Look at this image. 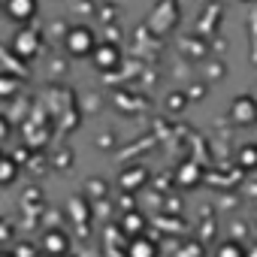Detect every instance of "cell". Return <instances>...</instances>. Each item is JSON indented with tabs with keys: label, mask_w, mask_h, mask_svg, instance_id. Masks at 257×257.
<instances>
[{
	"label": "cell",
	"mask_w": 257,
	"mask_h": 257,
	"mask_svg": "<svg viewBox=\"0 0 257 257\" xmlns=\"http://www.w3.org/2000/svg\"><path fill=\"white\" fill-rule=\"evenodd\" d=\"M0 257H13V254H10V251H0Z\"/></svg>",
	"instance_id": "20"
},
{
	"label": "cell",
	"mask_w": 257,
	"mask_h": 257,
	"mask_svg": "<svg viewBox=\"0 0 257 257\" xmlns=\"http://www.w3.org/2000/svg\"><path fill=\"white\" fill-rule=\"evenodd\" d=\"M158 19H164L161 34H167L170 28H176V25H179V4H176V0H161L158 10L152 13V19H149V22H158Z\"/></svg>",
	"instance_id": "7"
},
{
	"label": "cell",
	"mask_w": 257,
	"mask_h": 257,
	"mask_svg": "<svg viewBox=\"0 0 257 257\" xmlns=\"http://www.w3.org/2000/svg\"><path fill=\"white\" fill-rule=\"evenodd\" d=\"M40 46H43V37H40L37 31H31V28H22V31H16V37H13V52H16L22 61H34L37 52H40Z\"/></svg>",
	"instance_id": "2"
},
{
	"label": "cell",
	"mask_w": 257,
	"mask_h": 257,
	"mask_svg": "<svg viewBox=\"0 0 257 257\" xmlns=\"http://www.w3.org/2000/svg\"><path fill=\"white\" fill-rule=\"evenodd\" d=\"M230 118H233L236 124H254V121H257V100L248 97V94L236 97L233 106H230Z\"/></svg>",
	"instance_id": "4"
},
{
	"label": "cell",
	"mask_w": 257,
	"mask_h": 257,
	"mask_svg": "<svg viewBox=\"0 0 257 257\" xmlns=\"http://www.w3.org/2000/svg\"><path fill=\"white\" fill-rule=\"evenodd\" d=\"M146 227H149V221H146V215L143 212H137V209H131V212H124L121 215V230L127 233V236H146Z\"/></svg>",
	"instance_id": "8"
},
{
	"label": "cell",
	"mask_w": 257,
	"mask_h": 257,
	"mask_svg": "<svg viewBox=\"0 0 257 257\" xmlns=\"http://www.w3.org/2000/svg\"><path fill=\"white\" fill-rule=\"evenodd\" d=\"M19 91V82L13 76H0V97H13Z\"/></svg>",
	"instance_id": "16"
},
{
	"label": "cell",
	"mask_w": 257,
	"mask_h": 257,
	"mask_svg": "<svg viewBox=\"0 0 257 257\" xmlns=\"http://www.w3.org/2000/svg\"><path fill=\"white\" fill-rule=\"evenodd\" d=\"M185 94H173V97H167V109H173V112H179V109H185Z\"/></svg>",
	"instance_id": "17"
},
{
	"label": "cell",
	"mask_w": 257,
	"mask_h": 257,
	"mask_svg": "<svg viewBox=\"0 0 257 257\" xmlns=\"http://www.w3.org/2000/svg\"><path fill=\"white\" fill-rule=\"evenodd\" d=\"M37 0H4V13L13 19V22H19V25H25V22H31L34 16H37Z\"/></svg>",
	"instance_id": "5"
},
{
	"label": "cell",
	"mask_w": 257,
	"mask_h": 257,
	"mask_svg": "<svg viewBox=\"0 0 257 257\" xmlns=\"http://www.w3.org/2000/svg\"><path fill=\"white\" fill-rule=\"evenodd\" d=\"M64 46H67V52H70L73 58H88V55L97 49V40H94V31H91L88 25H76V28L67 31Z\"/></svg>",
	"instance_id": "1"
},
{
	"label": "cell",
	"mask_w": 257,
	"mask_h": 257,
	"mask_svg": "<svg viewBox=\"0 0 257 257\" xmlns=\"http://www.w3.org/2000/svg\"><path fill=\"white\" fill-rule=\"evenodd\" d=\"M215 257H248V251L236 242V239H227L215 248Z\"/></svg>",
	"instance_id": "11"
},
{
	"label": "cell",
	"mask_w": 257,
	"mask_h": 257,
	"mask_svg": "<svg viewBox=\"0 0 257 257\" xmlns=\"http://www.w3.org/2000/svg\"><path fill=\"white\" fill-rule=\"evenodd\" d=\"M19 176V164L13 158H0V185H13Z\"/></svg>",
	"instance_id": "12"
},
{
	"label": "cell",
	"mask_w": 257,
	"mask_h": 257,
	"mask_svg": "<svg viewBox=\"0 0 257 257\" xmlns=\"http://www.w3.org/2000/svg\"><path fill=\"white\" fill-rule=\"evenodd\" d=\"M127 257H158V242L146 239V236H137L127 245Z\"/></svg>",
	"instance_id": "10"
},
{
	"label": "cell",
	"mask_w": 257,
	"mask_h": 257,
	"mask_svg": "<svg viewBox=\"0 0 257 257\" xmlns=\"http://www.w3.org/2000/svg\"><path fill=\"white\" fill-rule=\"evenodd\" d=\"M143 185H149V170H146V167H134V170H124V173H121V191L134 194V191H140Z\"/></svg>",
	"instance_id": "9"
},
{
	"label": "cell",
	"mask_w": 257,
	"mask_h": 257,
	"mask_svg": "<svg viewBox=\"0 0 257 257\" xmlns=\"http://www.w3.org/2000/svg\"><path fill=\"white\" fill-rule=\"evenodd\" d=\"M67 251H70V239H67V233H64V230H58V227L46 230V236H43V254L64 257Z\"/></svg>",
	"instance_id": "6"
},
{
	"label": "cell",
	"mask_w": 257,
	"mask_h": 257,
	"mask_svg": "<svg viewBox=\"0 0 257 257\" xmlns=\"http://www.w3.org/2000/svg\"><path fill=\"white\" fill-rule=\"evenodd\" d=\"M13 257H37V248L31 245V242H22L19 248H16V254Z\"/></svg>",
	"instance_id": "18"
},
{
	"label": "cell",
	"mask_w": 257,
	"mask_h": 257,
	"mask_svg": "<svg viewBox=\"0 0 257 257\" xmlns=\"http://www.w3.org/2000/svg\"><path fill=\"white\" fill-rule=\"evenodd\" d=\"M85 194H88L91 200L103 203V200H106V194H109V188H106V182H103V179H91V182L85 185Z\"/></svg>",
	"instance_id": "14"
},
{
	"label": "cell",
	"mask_w": 257,
	"mask_h": 257,
	"mask_svg": "<svg viewBox=\"0 0 257 257\" xmlns=\"http://www.w3.org/2000/svg\"><path fill=\"white\" fill-rule=\"evenodd\" d=\"M200 176H203V170H200L197 164H191V161H188V164L182 167V173H179V185L191 188V185H197V182H200Z\"/></svg>",
	"instance_id": "13"
},
{
	"label": "cell",
	"mask_w": 257,
	"mask_h": 257,
	"mask_svg": "<svg viewBox=\"0 0 257 257\" xmlns=\"http://www.w3.org/2000/svg\"><path fill=\"white\" fill-rule=\"evenodd\" d=\"M239 167H245V170H254V167H257V146H242V152H239Z\"/></svg>",
	"instance_id": "15"
},
{
	"label": "cell",
	"mask_w": 257,
	"mask_h": 257,
	"mask_svg": "<svg viewBox=\"0 0 257 257\" xmlns=\"http://www.w3.org/2000/svg\"><path fill=\"white\" fill-rule=\"evenodd\" d=\"M91 55H94L97 70H103V73H112V70L121 67V49H118L115 43H100Z\"/></svg>",
	"instance_id": "3"
},
{
	"label": "cell",
	"mask_w": 257,
	"mask_h": 257,
	"mask_svg": "<svg viewBox=\"0 0 257 257\" xmlns=\"http://www.w3.org/2000/svg\"><path fill=\"white\" fill-rule=\"evenodd\" d=\"M7 137H10V121L0 115V140H7Z\"/></svg>",
	"instance_id": "19"
}]
</instances>
